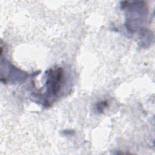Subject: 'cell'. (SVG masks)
<instances>
[{
    "label": "cell",
    "instance_id": "6da1fadb",
    "mask_svg": "<svg viewBox=\"0 0 155 155\" xmlns=\"http://www.w3.org/2000/svg\"><path fill=\"white\" fill-rule=\"evenodd\" d=\"M45 78L44 102L45 105L48 106L50 102V99L57 97L61 90L64 81L63 70L61 67L50 68L45 72Z\"/></svg>",
    "mask_w": 155,
    "mask_h": 155
},
{
    "label": "cell",
    "instance_id": "7a4b0ae2",
    "mask_svg": "<svg viewBox=\"0 0 155 155\" xmlns=\"http://www.w3.org/2000/svg\"><path fill=\"white\" fill-rule=\"evenodd\" d=\"M108 106V102L107 101H102L98 102L96 105V109L99 113L104 111V109Z\"/></svg>",
    "mask_w": 155,
    "mask_h": 155
}]
</instances>
